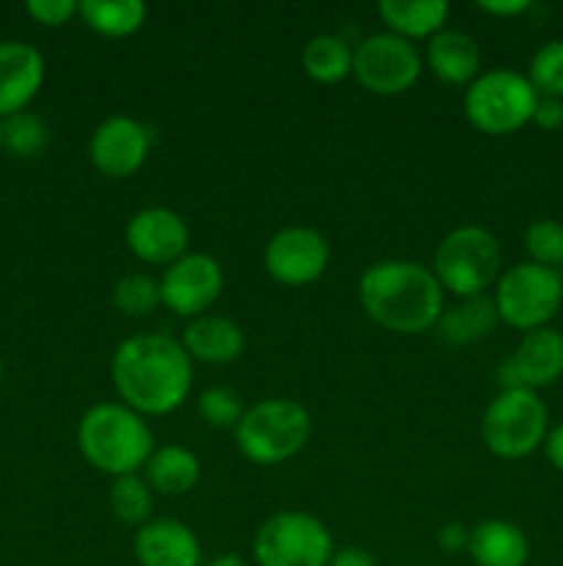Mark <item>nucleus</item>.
Listing matches in <instances>:
<instances>
[{
	"instance_id": "obj_38",
	"label": "nucleus",
	"mask_w": 563,
	"mask_h": 566,
	"mask_svg": "<svg viewBox=\"0 0 563 566\" xmlns=\"http://www.w3.org/2000/svg\"><path fill=\"white\" fill-rule=\"evenodd\" d=\"M208 566H248V564L246 558H241L237 553H221V556H215Z\"/></svg>"
},
{
	"instance_id": "obj_35",
	"label": "nucleus",
	"mask_w": 563,
	"mask_h": 566,
	"mask_svg": "<svg viewBox=\"0 0 563 566\" xmlns=\"http://www.w3.org/2000/svg\"><path fill=\"white\" fill-rule=\"evenodd\" d=\"M329 566H379V562H375L373 553L364 551V547L348 545V547H340V551H334Z\"/></svg>"
},
{
	"instance_id": "obj_36",
	"label": "nucleus",
	"mask_w": 563,
	"mask_h": 566,
	"mask_svg": "<svg viewBox=\"0 0 563 566\" xmlns=\"http://www.w3.org/2000/svg\"><path fill=\"white\" fill-rule=\"evenodd\" d=\"M541 448H544L546 462H550L557 473H563V423L552 426V429L546 431L544 446Z\"/></svg>"
},
{
	"instance_id": "obj_2",
	"label": "nucleus",
	"mask_w": 563,
	"mask_h": 566,
	"mask_svg": "<svg viewBox=\"0 0 563 566\" xmlns=\"http://www.w3.org/2000/svg\"><path fill=\"white\" fill-rule=\"evenodd\" d=\"M359 304L381 329L423 335L445 313V291L434 271L414 260H381L359 276Z\"/></svg>"
},
{
	"instance_id": "obj_33",
	"label": "nucleus",
	"mask_w": 563,
	"mask_h": 566,
	"mask_svg": "<svg viewBox=\"0 0 563 566\" xmlns=\"http://www.w3.org/2000/svg\"><path fill=\"white\" fill-rule=\"evenodd\" d=\"M533 125L541 130L552 133L563 127V99L557 97H539L533 111Z\"/></svg>"
},
{
	"instance_id": "obj_7",
	"label": "nucleus",
	"mask_w": 563,
	"mask_h": 566,
	"mask_svg": "<svg viewBox=\"0 0 563 566\" xmlns=\"http://www.w3.org/2000/svg\"><path fill=\"white\" fill-rule=\"evenodd\" d=\"M550 431V412L541 401L539 392L524 390H500V396L491 398L480 418V440L486 451L497 459H517L530 457L544 446V437Z\"/></svg>"
},
{
	"instance_id": "obj_32",
	"label": "nucleus",
	"mask_w": 563,
	"mask_h": 566,
	"mask_svg": "<svg viewBox=\"0 0 563 566\" xmlns=\"http://www.w3.org/2000/svg\"><path fill=\"white\" fill-rule=\"evenodd\" d=\"M28 17L44 28H61L77 14V0H28Z\"/></svg>"
},
{
	"instance_id": "obj_21",
	"label": "nucleus",
	"mask_w": 563,
	"mask_h": 566,
	"mask_svg": "<svg viewBox=\"0 0 563 566\" xmlns=\"http://www.w3.org/2000/svg\"><path fill=\"white\" fill-rule=\"evenodd\" d=\"M202 479V464L193 451L185 446L155 448L152 457L144 464V481L149 490L166 497L188 495Z\"/></svg>"
},
{
	"instance_id": "obj_4",
	"label": "nucleus",
	"mask_w": 563,
	"mask_h": 566,
	"mask_svg": "<svg viewBox=\"0 0 563 566\" xmlns=\"http://www.w3.org/2000/svg\"><path fill=\"white\" fill-rule=\"evenodd\" d=\"M312 418L293 398H263L243 412L235 426V446L246 462L259 468L290 462L307 448Z\"/></svg>"
},
{
	"instance_id": "obj_30",
	"label": "nucleus",
	"mask_w": 563,
	"mask_h": 566,
	"mask_svg": "<svg viewBox=\"0 0 563 566\" xmlns=\"http://www.w3.org/2000/svg\"><path fill=\"white\" fill-rule=\"evenodd\" d=\"M196 412H199V418L210 426V429L235 431V426L241 423L246 407H243V401H241V392L232 390V387H226V385H213V387H208V390L199 392Z\"/></svg>"
},
{
	"instance_id": "obj_18",
	"label": "nucleus",
	"mask_w": 563,
	"mask_h": 566,
	"mask_svg": "<svg viewBox=\"0 0 563 566\" xmlns=\"http://www.w3.org/2000/svg\"><path fill=\"white\" fill-rule=\"evenodd\" d=\"M182 348L191 363L232 365L246 352V335L226 315H199L182 329Z\"/></svg>"
},
{
	"instance_id": "obj_19",
	"label": "nucleus",
	"mask_w": 563,
	"mask_h": 566,
	"mask_svg": "<svg viewBox=\"0 0 563 566\" xmlns=\"http://www.w3.org/2000/svg\"><path fill=\"white\" fill-rule=\"evenodd\" d=\"M423 64L447 86H469L480 75V44L467 31L442 28L425 44Z\"/></svg>"
},
{
	"instance_id": "obj_15",
	"label": "nucleus",
	"mask_w": 563,
	"mask_h": 566,
	"mask_svg": "<svg viewBox=\"0 0 563 566\" xmlns=\"http://www.w3.org/2000/svg\"><path fill=\"white\" fill-rule=\"evenodd\" d=\"M185 219L171 208H144L127 221L125 243L136 260L147 265H171L188 252Z\"/></svg>"
},
{
	"instance_id": "obj_14",
	"label": "nucleus",
	"mask_w": 563,
	"mask_h": 566,
	"mask_svg": "<svg viewBox=\"0 0 563 566\" xmlns=\"http://www.w3.org/2000/svg\"><path fill=\"white\" fill-rule=\"evenodd\" d=\"M563 376V335L552 326L524 332L519 346L511 357L500 365L502 390H524L539 392L541 387L555 385Z\"/></svg>"
},
{
	"instance_id": "obj_11",
	"label": "nucleus",
	"mask_w": 563,
	"mask_h": 566,
	"mask_svg": "<svg viewBox=\"0 0 563 566\" xmlns=\"http://www.w3.org/2000/svg\"><path fill=\"white\" fill-rule=\"evenodd\" d=\"M160 302L180 318H199L224 293V269L208 252H185L166 265L160 276Z\"/></svg>"
},
{
	"instance_id": "obj_22",
	"label": "nucleus",
	"mask_w": 563,
	"mask_h": 566,
	"mask_svg": "<svg viewBox=\"0 0 563 566\" xmlns=\"http://www.w3.org/2000/svg\"><path fill=\"white\" fill-rule=\"evenodd\" d=\"M450 6L445 0H381L379 17L386 31L414 42L431 39L445 28Z\"/></svg>"
},
{
	"instance_id": "obj_9",
	"label": "nucleus",
	"mask_w": 563,
	"mask_h": 566,
	"mask_svg": "<svg viewBox=\"0 0 563 566\" xmlns=\"http://www.w3.org/2000/svg\"><path fill=\"white\" fill-rule=\"evenodd\" d=\"M334 551L329 528L298 509L270 514L252 539L257 566H329Z\"/></svg>"
},
{
	"instance_id": "obj_37",
	"label": "nucleus",
	"mask_w": 563,
	"mask_h": 566,
	"mask_svg": "<svg viewBox=\"0 0 563 566\" xmlns=\"http://www.w3.org/2000/svg\"><path fill=\"white\" fill-rule=\"evenodd\" d=\"M478 9L491 17H517L530 9L528 0H478Z\"/></svg>"
},
{
	"instance_id": "obj_24",
	"label": "nucleus",
	"mask_w": 563,
	"mask_h": 566,
	"mask_svg": "<svg viewBox=\"0 0 563 566\" xmlns=\"http://www.w3.org/2000/svg\"><path fill=\"white\" fill-rule=\"evenodd\" d=\"M77 17L105 39H125L141 31L147 6L141 0H81Z\"/></svg>"
},
{
	"instance_id": "obj_1",
	"label": "nucleus",
	"mask_w": 563,
	"mask_h": 566,
	"mask_svg": "<svg viewBox=\"0 0 563 566\" xmlns=\"http://www.w3.org/2000/svg\"><path fill=\"white\" fill-rule=\"evenodd\" d=\"M110 381L125 407L141 418H163L188 401L193 363L180 340L163 332L130 335L110 357Z\"/></svg>"
},
{
	"instance_id": "obj_5",
	"label": "nucleus",
	"mask_w": 563,
	"mask_h": 566,
	"mask_svg": "<svg viewBox=\"0 0 563 566\" xmlns=\"http://www.w3.org/2000/svg\"><path fill=\"white\" fill-rule=\"evenodd\" d=\"M431 271L439 280L442 291L453 296H484L502 274L500 241L486 227H456L436 243Z\"/></svg>"
},
{
	"instance_id": "obj_27",
	"label": "nucleus",
	"mask_w": 563,
	"mask_h": 566,
	"mask_svg": "<svg viewBox=\"0 0 563 566\" xmlns=\"http://www.w3.org/2000/svg\"><path fill=\"white\" fill-rule=\"evenodd\" d=\"M110 302L121 315L130 318H144L160 307V282L149 274H125L116 280Z\"/></svg>"
},
{
	"instance_id": "obj_13",
	"label": "nucleus",
	"mask_w": 563,
	"mask_h": 566,
	"mask_svg": "<svg viewBox=\"0 0 563 566\" xmlns=\"http://www.w3.org/2000/svg\"><path fill=\"white\" fill-rule=\"evenodd\" d=\"M149 147H152V138L147 127L132 116L116 114L94 127L88 158L99 175L110 180H125L147 164Z\"/></svg>"
},
{
	"instance_id": "obj_12",
	"label": "nucleus",
	"mask_w": 563,
	"mask_h": 566,
	"mask_svg": "<svg viewBox=\"0 0 563 566\" xmlns=\"http://www.w3.org/2000/svg\"><path fill=\"white\" fill-rule=\"evenodd\" d=\"M263 265L270 280L279 285H312L329 269V241L312 227H282L265 243Z\"/></svg>"
},
{
	"instance_id": "obj_10",
	"label": "nucleus",
	"mask_w": 563,
	"mask_h": 566,
	"mask_svg": "<svg viewBox=\"0 0 563 566\" xmlns=\"http://www.w3.org/2000/svg\"><path fill=\"white\" fill-rule=\"evenodd\" d=\"M423 55L414 42L395 33H373L353 48V72L359 86L379 97H395L408 92L423 75Z\"/></svg>"
},
{
	"instance_id": "obj_25",
	"label": "nucleus",
	"mask_w": 563,
	"mask_h": 566,
	"mask_svg": "<svg viewBox=\"0 0 563 566\" xmlns=\"http://www.w3.org/2000/svg\"><path fill=\"white\" fill-rule=\"evenodd\" d=\"M301 66L309 81L331 86L353 72V48L334 33H318L304 44Z\"/></svg>"
},
{
	"instance_id": "obj_39",
	"label": "nucleus",
	"mask_w": 563,
	"mask_h": 566,
	"mask_svg": "<svg viewBox=\"0 0 563 566\" xmlns=\"http://www.w3.org/2000/svg\"><path fill=\"white\" fill-rule=\"evenodd\" d=\"M0 149H3V119H0Z\"/></svg>"
},
{
	"instance_id": "obj_31",
	"label": "nucleus",
	"mask_w": 563,
	"mask_h": 566,
	"mask_svg": "<svg viewBox=\"0 0 563 566\" xmlns=\"http://www.w3.org/2000/svg\"><path fill=\"white\" fill-rule=\"evenodd\" d=\"M524 252L528 260L544 269L563 265V224L555 219H535L524 230Z\"/></svg>"
},
{
	"instance_id": "obj_3",
	"label": "nucleus",
	"mask_w": 563,
	"mask_h": 566,
	"mask_svg": "<svg viewBox=\"0 0 563 566\" xmlns=\"http://www.w3.org/2000/svg\"><path fill=\"white\" fill-rule=\"evenodd\" d=\"M77 451L97 473L119 479L144 470L155 451V434L147 418L121 401L94 403L77 420Z\"/></svg>"
},
{
	"instance_id": "obj_23",
	"label": "nucleus",
	"mask_w": 563,
	"mask_h": 566,
	"mask_svg": "<svg viewBox=\"0 0 563 566\" xmlns=\"http://www.w3.org/2000/svg\"><path fill=\"white\" fill-rule=\"evenodd\" d=\"M497 324H500V315H497L495 298L484 293V296L461 298V304L445 310L436 329H439L442 340L450 346H467V343L489 337Z\"/></svg>"
},
{
	"instance_id": "obj_20",
	"label": "nucleus",
	"mask_w": 563,
	"mask_h": 566,
	"mask_svg": "<svg viewBox=\"0 0 563 566\" xmlns=\"http://www.w3.org/2000/svg\"><path fill=\"white\" fill-rule=\"evenodd\" d=\"M467 553L475 566H524L530 542L524 531L508 520H484L469 531Z\"/></svg>"
},
{
	"instance_id": "obj_6",
	"label": "nucleus",
	"mask_w": 563,
	"mask_h": 566,
	"mask_svg": "<svg viewBox=\"0 0 563 566\" xmlns=\"http://www.w3.org/2000/svg\"><path fill=\"white\" fill-rule=\"evenodd\" d=\"M539 94L517 70H486L464 88V116L486 136H511L533 122Z\"/></svg>"
},
{
	"instance_id": "obj_17",
	"label": "nucleus",
	"mask_w": 563,
	"mask_h": 566,
	"mask_svg": "<svg viewBox=\"0 0 563 566\" xmlns=\"http://www.w3.org/2000/svg\"><path fill=\"white\" fill-rule=\"evenodd\" d=\"M44 83V55L33 44L0 42V119L28 108Z\"/></svg>"
},
{
	"instance_id": "obj_29",
	"label": "nucleus",
	"mask_w": 563,
	"mask_h": 566,
	"mask_svg": "<svg viewBox=\"0 0 563 566\" xmlns=\"http://www.w3.org/2000/svg\"><path fill=\"white\" fill-rule=\"evenodd\" d=\"M47 136V125L31 111H20V114L3 119V149L14 158H33L36 153H42Z\"/></svg>"
},
{
	"instance_id": "obj_34",
	"label": "nucleus",
	"mask_w": 563,
	"mask_h": 566,
	"mask_svg": "<svg viewBox=\"0 0 563 566\" xmlns=\"http://www.w3.org/2000/svg\"><path fill=\"white\" fill-rule=\"evenodd\" d=\"M436 545H439L445 553L467 551V545H469V531L464 528L461 523H447V525H442L439 534H436Z\"/></svg>"
},
{
	"instance_id": "obj_40",
	"label": "nucleus",
	"mask_w": 563,
	"mask_h": 566,
	"mask_svg": "<svg viewBox=\"0 0 563 566\" xmlns=\"http://www.w3.org/2000/svg\"><path fill=\"white\" fill-rule=\"evenodd\" d=\"M0 381H3V357H0Z\"/></svg>"
},
{
	"instance_id": "obj_26",
	"label": "nucleus",
	"mask_w": 563,
	"mask_h": 566,
	"mask_svg": "<svg viewBox=\"0 0 563 566\" xmlns=\"http://www.w3.org/2000/svg\"><path fill=\"white\" fill-rule=\"evenodd\" d=\"M108 506L119 523L141 528L144 523L152 520V490L144 481V475H119L108 490Z\"/></svg>"
},
{
	"instance_id": "obj_28",
	"label": "nucleus",
	"mask_w": 563,
	"mask_h": 566,
	"mask_svg": "<svg viewBox=\"0 0 563 566\" xmlns=\"http://www.w3.org/2000/svg\"><path fill=\"white\" fill-rule=\"evenodd\" d=\"M539 97L563 99V39H550L533 53L524 75Z\"/></svg>"
},
{
	"instance_id": "obj_8",
	"label": "nucleus",
	"mask_w": 563,
	"mask_h": 566,
	"mask_svg": "<svg viewBox=\"0 0 563 566\" xmlns=\"http://www.w3.org/2000/svg\"><path fill=\"white\" fill-rule=\"evenodd\" d=\"M491 298L502 324L524 335L541 329L557 315L563 302V276L561 271L522 260L502 271Z\"/></svg>"
},
{
	"instance_id": "obj_16",
	"label": "nucleus",
	"mask_w": 563,
	"mask_h": 566,
	"mask_svg": "<svg viewBox=\"0 0 563 566\" xmlns=\"http://www.w3.org/2000/svg\"><path fill=\"white\" fill-rule=\"evenodd\" d=\"M132 553L141 566H202V542L174 517H155L136 531Z\"/></svg>"
}]
</instances>
